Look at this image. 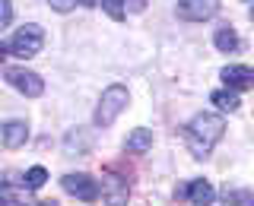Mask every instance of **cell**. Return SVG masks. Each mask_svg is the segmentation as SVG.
Wrapping results in <instances>:
<instances>
[{
	"label": "cell",
	"instance_id": "2e32d148",
	"mask_svg": "<svg viewBox=\"0 0 254 206\" xmlns=\"http://www.w3.org/2000/svg\"><path fill=\"white\" fill-rule=\"evenodd\" d=\"M102 10H105L115 22L124 19V0H102Z\"/></svg>",
	"mask_w": 254,
	"mask_h": 206
},
{
	"label": "cell",
	"instance_id": "cb8c5ba5",
	"mask_svg": "<svg viewBox=\"0 0 254 206\" xmlns=\"http://www.w3.org/2000/svg\"><path fill=\"white\" fill-rule=\"evenodd\" d=\"M251 16H254V10H251Z\"/></svg>",
	"mask_w": 254,
	"mask_h": 206
},
{
	"label": "cell",
	"instance_id": "9a60e30c",
	"mask_svg": "<svg viewBox=\"0 0 254 206\" xmlns=\"http://www.w3.org/2000/svg\"><path fill=\"white\" fill-rule=\"evenodd\" d=\"M226 200L232 206H254V190H229L226 187Z\"/></svg>",
	"mask_w": 254,
	"mask_h": 206
},
{
	"label": "cell",
	"instance_id": "ac0fdd59",
	"mask_svg": "<svg viewBox=\"0 0 254 206\" xmlns=\"http://www.w3.org/2000/svg\"><path fill=\"white\" fill-rule=\"evenodd\" d=\"M0 206H19V200L13 197V190L6 181H0Z\"/></svg>",
	"mask_w": 254,
	"mask_h": 206
},
{
	"label": "cell",
	"instance_id": "3957f363",
	"mask_svg": "<svg viewBox=\"0 0 254 206\" xmlns=\"http://www.w3.org/2000/svg\"><path fill=\"white\" fill-rule=\"evenodd\" d=\"M42 45H45V32L42 29L38 26H22V29H16V35L10 42V51L16 57H35V54L42 51Z\"/></svg>",
	"mask_w": 254,
	"mask_h": 206
},
{
	"label": "cell",
	"instance_id": "7a4b0ae2",
	"mask_svg": "<svg viewBox=\"0 0 254 206\" xmlns=\"http://www.w3.org/2000/svg\"><path fill=\"white\" fill-rule=\"evenodd\" d=\"M124 108H127V89L124 86H108V89L102 92L99 108H95V127H111L115 117L121 114Z\"/></svg>",
	"mask_w": 254,
	"mask_h": 206
},
{
	"label": "cell",
	"instance_id": "277c9868",
	"mask_svg": "<svg viewBox=\"0 0 254 206\" xmlns=\"http://www.w3.org/2000/svg\"><path fill=\"white\" fill-rule=\"evenodd\" d=\"M61 184L64 190H67L70 197H76V200H83V203H92L95 197H99V184H95V178L92 174H64L61 178Z\"/></svg>",
	"mask_w": 254,
	"mask_h": 206
},
{
	"label": "cell",
	"instance_id": "52a82bcc",
	"mask_svg": "<svg viewBox=\"0 0 254 206\" xmlns=\"http://www.w3.org/2000/svg\"><path fill=\"white\" fill-rule=\"evenodd\" d=\"M99 194L105 197V203L108 206H127V181L124 178H118V174H105L102 178V187H99Z\"/></svg>",
	"mask_w": 254,
	"mask_h": 206
},
{
	"label": "cell",
	"instance_id": "7c38bea8",
	"mask_svg": "<svg viewBox=\"0 0 254 206\" xmlns=\"http://www.w3.org/2000/svg\"><path fill=\"white\" fill-rule=\"evenodd\" d=\"M213 42H216L219 51H226V54H235L238 51V35L232 29H219L216 35H213Z\"/></svg>",
	"mask_w": 254,
	"mask_h": 206
},
{
	"label": "cell",
	"instance_id": "d6986e66",
	"mask_svg": "<svg viewBox=\"0 0 254 206\" xmlns=\"http://www.w3.org/2000/svg\"><path fill=\"white\" fill-rule=\"evenodd\" d=\"M67 146L70 149L79 146V153H86V149H89V137H83V133H67Z\"/></svg>",
	"mask_w": 254,
	"mask_h": 206
},
{
	"label": "cell",
	"instance_id": "30bf717a",
	"mask_svg": "<svg viewBox=\"0 0 254 206\" xmlns=\"http://www.w3.org/2000/svg\"><path fill=\"white\" fill-rule=\"evenodd\" d=\"M0 140H3L6 149H19L22 143L29 140V127H26V121H6L3 127H0Z\"/></svg>",
	"mask_w": 254,
	"mask_h": 206
},
{
	"label": "cell",
	"instance_id": "9c48e42d",
	"mask_svg": "<svg viewBox=\"0 0 254 206\" xmlns=\"http://www.w3.org/2000/svg\"><path fill=\"white\" fill-rule=\"evenodd\" d=\"M222 79H226L229 89H251L254 86V70L242 67V63H232V67L222 70Z\"/></svg>",
	"mask_w": 254,
	"mask_h": 206
},
{
	"label": "cell",
	"instance_id": "7402d4cb",
	"mask_svg": "<svg viewBox=\"0 0 254 206\" xmlns=\"http://www.w3.org/2000/svg\"><path fill=\"white\" fill-rule=\"evenodd\" d=\"M3 54H6V48H3V45H0V63H3Z\"/></svg>",
	"mask_w": 254,
	"mask_h": 206
},
{
	"label": "cell",
	"instance_id": "4fadbf2b",
	"mask_svg": "<svg viewBox=\"0 0 254 206\" xmlns=\"http://www.w3.org/2000/svg\"><path fill=\"white\" fill-rule=\"evenodd\" d=\"M48 181V171L42 168V165H35V168H29L26 174H22V187L26 190H38Z\"/></svg>",
	"mask_w": 254,
	"mask_h": 206
},
{
	"label": "cell",
	"instance_id": "603a6c76",
	"mask_svg": "<svg viewBox=\"0 0 254 206\" xmlns=\"http://www.w3.org/2000/svg\"><path fill=\"white\" fill-rule=\"evenodd\" d=\"M83 3H86V6H92V3H95V0H83Z\"/></svg>",
	"mask_w": 254,
	"mask_h": 206
},
{
	"label": "cell",
	"instance_id": "8992f818",
	"mask_svg": "<svg viewBox=\"0 0 254 206\" xmlns=\"http://www.w3.org/2000/svg\"><path fill=\"white\" fill-rule=\"evenodd\" d=\"M6 83H10L13 89H19L22 95H29V99H38V95L45 92L42 76H38V73H32V70H22V67L6 70Z\"/></svg>",
	"mask_w": 254,
	"mask_h": 206
},
{
	"label": "cell",
	"instance_id": "8fae6325",
	"mask_svg": "<svg viewBox=\"0 0 254 206\" xmlns=\"http://www.w3.org/2000/svg\"><path fill=\"white\" fill-rule=\"evenodd\" d=\"M149 146H153V130H146V127H137V130L124 140L127 153H146Z\"/></svg>",
	"mask_w": 254,
	"mask_h": 206
},
{
	"label": "cell",
	"instance_id": "5bb4252c",
	"mask_svg": "<svg viewBox=\"0 0 254 206\" xmlns=\"http://www.w3.org/2000/svg\"><path fill=\"white\" fill-rule=\"evenodd\" d=\"M213 102H216V108H222V111H238V95H235L232 89L213 92Z\"/></svg>",
	"mask_w": 254,
	"mask_h": 206
},
{
	"label": "cell",
	"instance_id": "ba28073f",
	"mask_svg": "<svg viewBox=\"0 0 254 206\" xmlns=\"http://www.w3.org/2000/svg\"><path fill=\"white\" fill-rule=\"evenodd\" d=\"M178 197H181L188 206H210L216 194H213V187L206 184V181H190V184L178 187Z\"/></svg>",
	"mask_w": 254,
	"mask_h": 206
},
{
	"label": "cell",
	"instance_id": "44dd1931",
	"mask_svg": "<svg viewBox=\"0 0 254 206\" xmlns=\"http://www.w3.org/2000/svg\"><path fill=\"white\" fill-rule=\"evenodd\" d=\"M38 206H58V203H54V200H45V203H38Z\"/></svg>",
	"mask_w": 254,
	"mask_h": 206
},
{
	"label": "cell",
	"instance_id": "ffe728a7",
	"mask_svg": "<svg viewBox=\"0 0 254 206\" xmlns=\"http://www.w3.org/2000/svg\"><path fill=\"white\" fill-rule=\"evenodd\" d=\"M48 3H51L58 13H70V10L76 6V0H48Z\"/></svg>",
	"mask_w": 254,
	"mask_h": 206
},
{
	"label": "cell",
	"instance_id": "e0dca14e",
	"mask_svg": "<svg viewBox=\"0 0 254 206\" xmlns=\"http://www.w3.org/2000/svg\"><path fill=\"white\" fill-rule=\"evenodd\" d=\"M13 22V3L10 0H0V32Z\"/></svg>",
	"mask_w": 254,
	"mask_h": 206
},
{
	"label": "cell",
	"instance_id": "6da1fadb",
	"mask_svg": "<svg viewBox=\"0 0 254 206\" xmlns=\"http://www.w3.org/2000/svg\"><path fill=\"white\" fill-rule=\"evenodd\" d=\"M222 133H226V121H222L219 114L203 111V114H197L194 121L188 124L185 140H188V149H190V153H194L197 158H203V155H210V149L222 140Z\"/></svg>",
	"mask_w": 254,
	"mask_h": 206
},
{
	"label": "cell",
	"instance_id": "5b68a950",
	"mask_svg": "<svg viewBox=\"0 0 254 206\" xmlns=\"http://www.w3.org/2000/svg\"><path fill=\"white\" fill-rule=\"evenodd\" d=\"M178 19L185 22H203L219 13V0H178Z\"/></svg>",
	"mask_w": 254,
	"mask_h": 206
}]
</instances>
